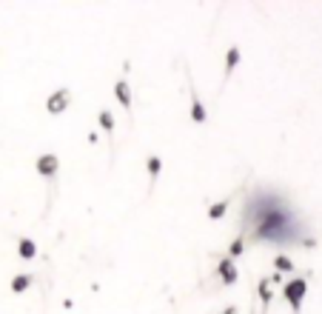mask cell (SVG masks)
I'll return each mask as SVG.
<instances>
[{"mask_svg":"<svg viewBox=\"0 0 322 314\" xmlns=\"http://www.w3.org/2000/svg\"><path fill=\"white\" fill-rule=\"evenodd\" d=\"M245 217H254L251 237L257 243L271 240V243H297L302 229H297L294 212L288 209L274 191H257L254 197L245 203Z\"/></svg>","mask_w":322,"mask_h":314,"instance_id":"6da1fadb","label":"cell"},{"mask_svg":"<svg viewBox=\"0 0 322 314\" xmlns=\"http://www.w3.org/2000/svg\"><path fill=\"white\" fill-rule=\"evenodd\" d=\"M305 292H308V283H305L302 277H294L291 283H285V289H282V294H285V300L291 303L294 314L300 311V306H302V297H305Z\"/></svg>","mask_w":322,"mask_h":314,"instance_id":"7a4b0ae2","label":"cell"},{"mask_svg":"<svg viewBox=\"0 0 322 314\" xmlns=\"http://www.w3.org/2000/svg\"><path fill=\"white\" fill-rule=\"evenodd\" d=\"M69 106H72V92L69 89H57V92H51L46 97V111L49 115H63Z\"/></svg>","mask_w":322,"mask_h":314,"instance_id":"3957f363","label":"cell"},{"mask_svg":"<svg viewBox=\"0 0 322 314\" xmlns=\"http://www.w3.org/2000/svg\"><path fill=\"white\" fill-rule=\"evenodd\" d=\"M37 172L43 177H54V172H57V157H54V154H40V157H37Z\"/></svg>","mask_w":322,"mask_h":314,"instance_id":"277c9868","label":"cell"},{"mask_svg":"<svg viewBox=\"0 0 322 314\" xmlns=\"http://www.w3.org/2000/svg\"><path fill=\"white\" fill-rule=\"evenodd\" d=\"M220 280L225 286H231V283H237V280H240V271H237L234 263H231V257H225V260L220 263Z\"/></svg>","mask_w":322,"mask_h":314,"instance_id":"5b68a950","label":"cell"},{"mask_svg":"<svg viewBox=\"0 0 322 314\" xmlns=\"http://www.w3.org/2000/svg\"><path fill=\"white\" fill-rule=\"evenodd\" d=\"M191 120H194V123H206V120H208V111L202 109L200 95L194 92V86H191Z\"/></svg>","mask_w":322,"mask_h":314,"instance_id":"8992f818","label":"cell"},{"mask_svg":"<svg viewBox=\"0 0 322 314\" xmlns=\"http://www.w3.org/2000/svg\"><path fill=\"white\" fill-rule=\"evenodd\" d=\"M114 97L123 103V109L131 111V89H129V83H126V80H117L114 83Z\"/></svg>","mask_w":322,"mask_h":314,"instance_id":"52a82bcc","label":"cell"},{"mask_svg":"<svg viewBox=\"0 0 322 314\" xmlns=\"http://www.w3.org/2000/svg\"><path fill=\"white\" fill-rule=\"evenodd\" d=\"M240 58H243L240 46H231L228 54H225V77H231V72H234V69L240 66Z\"/></svg>","mask_w":322,"mask_h":314,"instance_id":"ba28073f","label":"cell"},{"mask_svg":"<svg viewBox=\"0 0 322 314\" xmlns=\"http://www.w3.org/2000/svg\"><path fill=\"white\" fill-rule=\"evenodd\" d=\"M17 251H20V257H23V260H32V257L37 254V246H35V240L23 237V240H20V246H17Z\"/></svg>","mask_w":322,"mask_h":314,"instance_id":"9c48e42d","label":"cell"},{"mask_svg":"<svg viewBox=\"0 0 322 314\" xmlns=\"http://www.w3.org/2000/svg\"><path fill=\"white\" fill-rule=\"evenodd\" d=\"M29 286H32V277H29V274H17V277H12V292H15V294L26 292Z\"/></svg>","mask_w":322,"mask_h":314,"instance_id":"30bf717a","label":"cell"},{"mask_svg":"<svg viewBox=\"0 0 322 314\" xmlns=\"http://www.w3.org/2000/svg\"><path fill=\"white\" fill-rule=\"evenodd\" d=\"M259 300H262V308H268V303H271V277L259 280Z\"/></svg>","mask_w":322,"mask_h":314,"instance_id":"8fae6325","label":"cell"},{"mask_svg":"<svg viewBox=\"0 0 322 314\" xmlns=\"http://www.w3.org/2000/svg\"><path fill=\"white\" fill-rule=\"evenodd\" d=\"M228 206H231L228 200H220V203H214L211 209H208V217H211V220H220L222 214L228 212Z\"/></svg>","mask_w":322,"mask_h":314,"instance_id":"7c38bea8","label":"cell"},{"mask_svg":"<svg viewBox=\"0 0 322 314\" xmlns=\"http://www.w3.org/2000/svg\"><path fill=\"white\" fill-rule=\"evenodd\" d=\"M160 166H163V160H160L157 154H151V157H149V177H151V183L157 180V175H160Z\"/></svg>","mask_w":322,"mask_h":314,"instance_id":"4fadbf2b","label":"cell"},{"mask_svg":"<svg viewBox=\"0 0 322 314\" xmlns=\"http://www.w3.org/2000/svg\"><path fill=\"white\" fill-rule=\"evenodd\" d=\"M100 126L108 134H114V115L111 111H100Z\"/></svg>","mask_w":322,"mask_h":314,"instance_id":"5bb4252c","label":"cell"},{"mask_svg":"<svg viewBox=\"0 0 322 314\" xmlns=\"http://www.w3.org/2000/svg\"><path fill=\"white\" fill-rule=\"evenodd\" d=\"M274 269H279V271H294V263L288 260V257L277 254V257H274Z\"/></svg>","mask_w":322,"mask_h":314,"instance_id":"9a60e30c","label":"cell"},{"mask_svg":"<svg viewBox=\"0 0 322 314\" xmlns=\"http://www.w3.org/2000/svg\"><path fill=\"white\" fill-rule=\"evenodd\" d=\"M243 246H245V240H243V237H237V240L228 246V257H240V254H243Z\"/></svg>","mask_w":322,"mask_h":314,"instance_id":"2e32d148","label":"cell"},{"mask_svg":"<svg viewBox=\"0 0 322 314\" xmlns=\"http://www.w3.org/2000/svg\"><path fill=\"white\" fill-rule=\"evenodd\" d=\"M222 314H240V311H237V306H231V308H225Z\"/></svg>","mask_w":322,"mask_h":314,"instance_id":"e0dca14e","label":"cell"}]
</instances>
